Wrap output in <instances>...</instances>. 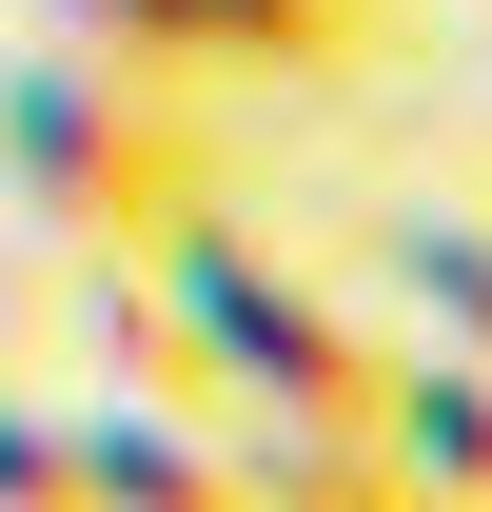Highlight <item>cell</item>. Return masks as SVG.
I'll list each match as a JSON object with an SVG mask.
<instances>
[{"label":"cell","instance_id":"2","mask_svg":"<svg viewBox=\"0 0 492 512\" xmlns=\"http://www.w3.org/2000/svg\"><path fill=\"white\" fill-rule=\"evenodd\" d=\"M158 296H178L197 394H217L237 434H374V375H394V335H374L355 296L315 276V256H276L237 197L158 237Z\"/></svg>","mask_w":492,"mask_h":512},{"label":"cell","instance_id":"6","mask_svg":"<svg viewBox=\"0 0 492 512\" xmlns=\"http://www.w3.org/2000/svg\"><path fill=\"white\" fill-rule=\"evenodd\" d=\"M374 256H394V316H414L433 355H473V375H492V197H414Z\"/></svg>","mask_w":492,"mask_h":512},{"label":"cell","instance_id":"8","mask_svg":"<svg viewBox=\"0 0 492 512\" xmlns=\"http://www.w3.org/2000/svg\"><path fill=\"white\" fill-rule=\"evenodd\" d=\"M0 512H79V394L0 375Z\"/></svg>","mask_w":492,"mask_h":512},{"label":"cell","instance_id":"3","mask_svg":"<svg viewBox=\"0 0 492 512\" xmlns=\"http://www.w3.org/2000/svg\"><path fill=\"white\" fill-rule=\"evenodd\" d=\"M40 20L158 79H374L394 60V0H40Z\"/></svg>","mask_w":492,"mask_h":512},{"label":"cell","instance_id":"9","mask_svg":"<svg viewBox=\"0 0 492 512\" xmlns=\"http://www.w3.org/2000/svg\"><path fill=\"white\" fill-rule=\"evenodd\" d=\"M60 276L79 256L40 237V217H0V375H60Z\"/></svg>","mask_w":492,"mask_h":512},{"label":"cell","instance_id":"1","mask_svg":"<svg viewBox=\"0 0 492 512\" xmlns=\"http://www.w3.org/2000/svg\"><path fill=\"white\" fill-rule=\"evenodd\" d=\"M217 197H237V158L197 119V79L99 60V40H20L0 60V217H40L60 256H158Z\"/></svg>","mask_w":492,"mask_h":512},{"label":"cell","instance_id":"4","mask_svg":"<svg viewBox=\"0 0 492 512\" xmlns=\"http://www.w3.org/2000/svg\"><path fill=\"white\" fill-rule=\"evenodd\" d=\"M79 512H256V453L197 394H79Z\"/></svg>","mask_w":492,"mask_h":512},{"label":"cell","instance_id":"5","mask_svg":"<svg viewBox=\"0 0 492 512\" xmlns=\"http://www.w3.org/2000/svg\"><path fill=\"white\" fill-rule=\"evenodd\" d=\"M374 453H394L433 512H492V375L433 355V335H394V375H374Z\"/></svg>","mask_w":492,"mask_h":512},{"label":"cell","instance_id":"7","mask_svg":"<svg viewBox=\"0 0 492 512\" xmlns=\"http://www.w3.org/2000/svg\"><path fill=\"white\" fill-rule=\"evenodd\" d=\"M237 453H256V512H433L374 434H237Z\"/></svg>","mask_w":492,"mask_h":512}]
</instances>
